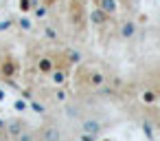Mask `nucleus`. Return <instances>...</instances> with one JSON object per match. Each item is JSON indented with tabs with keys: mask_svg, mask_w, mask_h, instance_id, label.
I'll return each mask as SVG.
<instances>
[{
	"mask_svg": "<svg viewBox=\"0 0 160 141\" xmlns=\"http://www.w3.org/2000/svg\"><path fill=\"white\" fill-rule=\"evenodd\" d=\"M0 75H2V77H13V75H18V62L11 60V57H7L2 64H0Z\"/></svg>",
	"mask_w": 160,
	"mask_h": 141,
	"instance_id": "obj_1",
	"label": "nucleus"
},
{
	"mask_svg": "<svg viewBox=\"0 0 160 141\" xmlns=\"http://www.w3.org/2000/svg\"><path fill=\"white\" fill-rule=\"evenodd\" d=\"M38 68H40L42 73H51V71H53V60H51V57H42V60L38 62Z\"/></svg>",
	"mask_w": 160,
	"mask_h": 141,
	"instance_id": "obj_2",
	"label": "nucleus"
},
{
	"mask_svg": "<svg viewBox=\"0 0 160 141\" xmlns=\"http://www.w3.org/2000/svg\"><path fill=\"white\" fill-rule=\"evenodd\" d=\"M22 132V123L20 121H13V123H9V128H7V134H11V137H18Z\"/></svg>",
	"mask_w": 160,
	"mask_h": 141,
	"instance_id": "obj_3",
	"label": "nucleus"
},
{
	"mask_svg": "<svg viewBox=\"0 0 160 141\" xmlns=\"http://www.w3.org/2000/svg\"><path fill=\"white\" fill-rule=\"evenodd\" d=\"M2 128H5V123H2V121H0V130H2Z\"/></svg>",
	"mask_w": 160,
	"mask_h": 141,
	"instance_id": "obj_4",
	"label": "nucleus"
}]
</instances>
